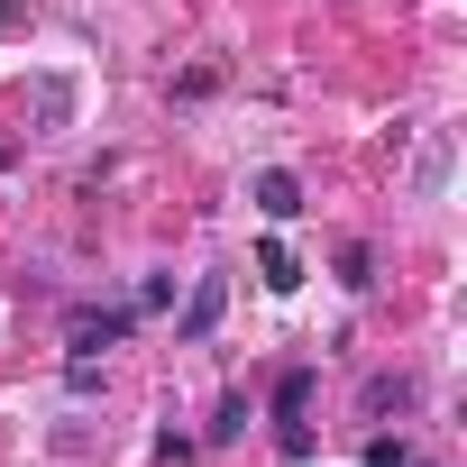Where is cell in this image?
<instances>
[{"instance_id": "obj_3", "label": "cell", "mask_w": 467, "mask_h": 467, "mask_svg": "<svg viewBox=\"0 0 467 467\" xmlns=\"http://www.w3.org/2000/svg\"><path fill=\"white\" fill-rule=\"evenodd\" d=\"M412 403H421V385H412L403 367H394V376H367V385H358V412H367V421H385V412H412Z\"/></svg>"}, {"instance_id": "obj_10", "label": "cell", "mask_w": 467, "mask_h": 467, "mask_svg": "<svg viewBox=\"0 0 467 467\" xmlns=\"http://www.w3.org/2000/svg\"><path fill=\"white\" fill-rule=\"evenodd\" d=\"M248 431V394H220V412H211V449H229Z\"/></svg>"}, {"instance_id": "obj_13", "label": "cell", "mask_w": 467, "mask_h": 467, "mask_svg": "<svg viewBox=\"0 0 467 467\" xmlns=\"http://www.w3.org/2000/svg\"><path fill=\"white\" fill-rule=\"evenodd\" d=\"M28 19V0H0V28H19Z\"/></svg>"}, {"instance_id": "obj_7", "label": "cell", "mask_w": 467, "mask_h": 467, "mask_svg": "<svg viewBox=\"0 0 467 467\" xmlns=\"http://www.w3.org/2000/svg\"><path fill=\"white\" fill-rule=\"evenodd\" d=\"M440 183H449V129H431V147H421V165H412V192H421V202H431Z\"/></svg>"}, {"instance_id": "obj_1", "label": "cell", "mask_w": 467, "mask_h": 467, "mask_svg": "<svg viewBox=\"0 0 467 467\" xmlns=\"http://www.w3.org/2000/svg\"><path fill=\"white\" fill-rule=\"evenodd\" d=\"M220 312H229V275H192V303H183L174 339H211V330H220Z\"/></svg>"}, {"instance_id": "obj_14", "label": "cell", "mask_w": 467, "mask_h": 467, "mask_svg": "<svg viewBox=\"0 0 467 467\" xmlns=\"http://www.w3.org/2000/svg\"><path fill=\"white\" fill-rule=\"evenodd\" d=\"M0 165H19V147H10V138H0Z\"/></svg>"}, {"instance_id": "obj_8", "label": "cell", "mask_w": 467, "mask_h": 467, "mask_svg": "<svg viewBox=\"0 0 467 467\" xmlns=\"http://www.w3.org/2000/svg\"><path fill=\"white\" fill-rule=\"evenodd\" d=\"M257 275H266L275 294H294V285H303V266H294V248H285V239H266V248H257Z\"/></svg>"}, {"instance_id": "obj_11", "label": "cell", "mask_w": 467, "mask_h": 467, "mask_svg": "<svg viewBox=\"0 0 467 467\" xmlns=\"http://www.w3.org/2000/svg\"><path fill=\"white\" fill-rule=\"evenodd\" d=\"M339 285H348V294H367V285H376V248H358V239H348V248H339Z\"/></svg>"}, {"instance_id": "obj_2", "label": "cell", "mask_w": 467, "mask_h": 467, "mask_svg": "<svg viewBox=\"0 0 467 467\" xmlns=\"http://www.w3.org/2000/svg\"><path fill=\"white\" fill-rule=\"evenodd\" d=\"M129 330H138V312H74V321H65V348L92 358V348H119Z\"/></svg>"}, {"instance_id": "obj_9", "label": "cell", "mask_w": 467, "mask_h": 467, "mask_svg": "<svg viewBox=\"0 0 467 467\" xmlns=\"http://www.w3.org/2000/svg\"><path fill=\"white\" fill-rule=\"evenodd\" d=\"M358 467H412V440H394V431H367Z\"/></svg>"}, {"instance_id": "obj_4", "label": "cell", "mask_w": 467, "mask_h": 467, "mask_svg": "<svg viewBox=\"0 0 467 467\" xmlns=\"http://www.w3.org/2000/svg\"><path fill=\"white\" fill-rule=\"evenodd\" d=\"M248 192H257V211H266V220H303V183H294L285 165H266Z\"/></svg>"}, {"instance_id": "obj_5", "label": "cell", "mask_w": 467, "mask_h": 467, "mask_svg": "<svg viewBox=\"0 0 467 467\" xmlns=\"http://www.w3.org/2000/svg\"><path fill=\"white\" fill-rule=\"evenodd\" d=\"M28 110H37V129H65V119H74V83H65V74H37Z\"/></svg>"}, {"instance_id": "obj_6", "label": "cell", "mask_w": 467, "mask_h": 467, "mask_svg": "<svg viewBox=\"0 0 467 467\" xmlns=\"http://www.w3.org/2000/svg\"><path fill=\"white\" fill-rule=\"evenodd\" d=\"M312 385H321V376H312V367H285V376H275V431H285V421H303V412H312Z\"/></svg>"}, {"instance_id": "obj_12", "label": "cell", "mask_w": 467, "mask_h": 467, "mask_svg": "<svg viewBox=\"0 0 467 467\" xmlns=\"http://www.w3.org/2000/svg\"><path fill=\"white\" fill-rule=\"evenodd\" d=\"M220 92V65H192V74H174V101H211Z\"/></svg>"}]
</instances>
